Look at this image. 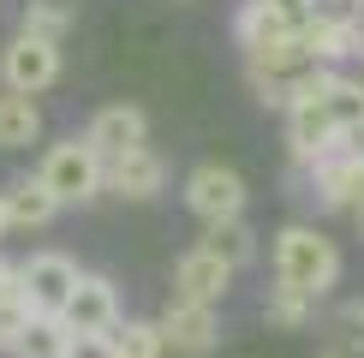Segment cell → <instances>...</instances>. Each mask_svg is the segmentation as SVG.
<instances>
[{
  "label": "cell",
  "mask_w": 364,
  "mask_h": 358,
  "mask_svg": "<svg viewBox=\"0 0 364 358\" xmlns=\"http://www.w3.org/2000/svg\"><path fill=\"white\" fill-rule=\"evenodd\" d=\"M84 143L96 149L102 161H114V156H126V149L149 143V114L138 108V102H108V108H96V114H90Z\"/></svg>",
  "instance_id": "cell-10"
},
{
  "label": "cell",
  "mask_w": 364,
  "mask_h": 358,
  "mask_svg": "<svg viewBox=\"0 0 364 358\" xmlns=\"http://www.w3.org/2000/svg\"><path fill=\"white\" fill-rule=\"evenodd\" d=\"M299 42H305V60H311V66H328V72H335V60L353 54V24H346V18H328V12H311V24L299 30Z\"/></svg>",
  "instance_id": "cell-15"
},
{
  "label": "cell",
  "mask_w": 364,
  "mask_h": 358,
  "mask_svg": "<svg viewBox=\"0 0 364 358\" xmlns=\"http://www.w3.org/2000/svg\"><path fill=\"white\" fill-rule=\"evenodd\" d=\"M0 239H6V209H0Z\"/></svg>",
  "instance_id": "cell-30"
},
{
  "label": "cell",
  "mask_w": 364,
  "mask_h": 358,
  "mask_svg": "<svg viewBox=\"0 0 364 358\" xmlns=\"http://www.w3.org/2000/svg\"><path fill=\"white\" fill-rule=\"evenodd\" d=\"M251 78V96L263 102V108H281L287 114V96H293V78H269V72H245Z\"/></svg>",
  "instance_id": "cell-24"
},
{
  "label": "cell",
  "mask_w": 364,
  "mask_h": 358,
  "mask_svg": "<svg viewBox=\"0 0 364 358\" xmlns=\"http://www.w3.org/2000/svg\"><path fill=\"white\" fill-rule=\"evenodd\" d=\"M305 173V197H316L323 209H358L364 203V143L358 138H341V143H328L323 156L311 161V168H299Z\"/></svg>",
  "instance_id": "cell-2"
},
{
  "label": "cell",
  "mask_w": 364,
  "mask_h": 358,
  "mask_svg": "<svg viewBox=\"0 0 364 358\" xmlns=\"http://www.w3.org/2000/svg\"><path fill=\"white\" fill-rule=\"evenodd\" d=\"M227 281H233V268H221L209 251H197V245L173 263V298H191V305H221Z\"/></svg>",
  "instance_id": "cell-11"
},
{
  "label": "cell",
  "mask_w": 364,
  "mask_h": 358,
  "mask_svg": "<svg viewBox=\"0 0 364 358\" xmlns=\"http://www.w3.org/2000/svg\"><path fill=\"white\" fill-rule=\"evenodd\" d=\"M263 6L275 12L287 30H305V24H311V12H316V0H263Z\"/></svg>",
  "instance_id": "cell-25"
},
{
  "label": "cell",
  "mask_w": 364,
  "mask_h": 358,
  "mask_svg": "<svg viewBox=\"0 0 364 358\" xmlns=\"http://www.w3.org/2000/svg\"><path fill=\"white\" fill-rule=\"evenodd\" d=\"M358 233H364V203H358Z\"/></svg>",
  "instance_id": "cell-31"
},
{
  "label": "cell",
  "mask_w": 364,
  "mask_h": 358,
  "mask_svg": "<svg viewBox=\"0 0 364 358\" xmlns=\"http://www.w3.org/2000/svg\"><path fill=\"white\" fill-rule=\"evenodd\" d=\"M119 287L108 275H78V287H72L66 310H60V328L66 335H114L119 328Z\"/></svg>",
  "instance_id": "cell-7"
},
{
  "label": "cell",
  "mask_w": 364,
  "mask_h": 358,
  "mask_svg": "<svg viewBox=\"0 0 364 358\" xmlns=\"http://www.w3.org/2000/svg\"><path fill=\"white\" fill-rule=\"evenodd\" d=\"M316 358H346V352H335V347H328V352H316Z\"/></svg>",
  "instance_id": "cell-29"
},
{
  "label": "cell",
  "mask_w": 364,
  "mask_h": 358,
  "mask_svg": "<svg viewBox=\"0 0 364 358\" xmlns=\"http://www.w3.org/2000/svg\"><path fill=\"white\" fill-rule=\"evenodd\" d=\"M30 322H36V310L24 305V293H18V281H12V287H0V352H12V347H18Z\"/></svg>",
  "instance_id": "cell-23"
},
{
  "label": "cell",
  "mask_w": 364,
  "mask_h": 358,
  "mask_svg": "<svg viewBox=\"0 0 364 358\" xmlns=\"http://www.w3.org/2000/svg\"><path fill=\"white\" fill-rule=\"evenodd\" d=\"M197 251H209L221 268H233V275H239V268L257 257V233L245 227V215H233V221H209L203 239H197Z\"/></svg>",
  "instance_id": "cell-13"
},
{
  "label": "cell",
  "mask_w": 364,
  "mask_h": 358,
  "mask_svg": "<svg viewBox=\"0 0 364 358\" xmlns=\"http://www.w3.org/2000/svg\"><path fill=\"white\" fill-rule=\"evenodd\" d=\"M275 36H299V30H287L263 0H239V12H233V42L239 48L251 54V48H263V42H275Z\"/></svg>",
  "instance_id": "cell-18"
},
{
  "label": "cell",
  "mask_w": 364,
  "mask_h": 358,
  "mask_svg": "<svg viewBox=\"0 0 364 358\" xmlns=\"http://www.w3.org/2000/svg\"><path fill=\"white\" fill-rule=\"evenodd\" d=\"M263 317L275 322V328H305V322L316 317V298L293 293V287H269V298H263Z\"/></svg>",
  "instance_id": "cell-21"
},
{
  "label": "cell",
  "mask_w": 364,
  "mask_h": 358,
  "mask_svg": "<svg viewBox=\"0 0 364 358\" xmlns=\"http://www.w3.org/2000/svg\"><path fill=\"white\" fill-rule=\"evenodd\" d=\"M323 114L335 126V138H364V78L335 72L328 90H323Z\"/></svg>",
  "instance_id": "cell-14"
},
{
  "label": "cell",
  "mask_w": 364,
  "mask_h": 358,
  "mask_svg": "<svg viewBox=\"0 0 364 358\" xmlns=\"http://www.w3.org/2000/svg\"><path fill=\"white\" fill-rule=\"evenodd\" d=\"M102 168H108V161H102L84 138H66V143H54L48 156H42L36 179L54 191V203L66 209V203H90V197H102Z\"/></svg>",
  "instance_id": "cell-3"
},
{
  "label": "cell",
  "mask_w": 364,
  "mask_h": 358,
  "mask_svg": "<svg viewBox=\"0 0 364 358\" xmlns=\"http://www.w3.org/2000/svg\"><path fill=\"white\" fill-rule=\"evenodd\" d=\"M66 358H114L108 335H66Z\"/></svg>",
  "instance_id": "cell-26"
},
{
  "label": "cell",
  "mask_w": 364,
  "mask_h": 358,
  "mask_svg": "<svg viewBox=\"0 0 364 358\" xmlns=\"http://www.w3.org/2000/svg\"><path fill=\"white\" fill-rule=\"evenodd\" d=\"M161 347L168 352H191V358H203V352H215V340H221V310L215 305H191V298H168V310H161Z\"/></svg>",
  "instance_id": "cell-9"
},
{
  "label": "cell",
  "mask_w": 364,
  "mask_h": 358,
  "mask_svg": "<svg viewBox=\"0 0 364 358\" xmlns=\"http://www.w3.org/2000/svg\"><path fill=\"white\" fill-rule=\"evenodd\" d=\"M316 12H328V18H346V24H358V18H364V0H316Z\"/></svg>",
  "instance_id": "cell-27"
},
{
  "label": "cell",
  "mask_w": 364,
  "mask_h": 358,
  "mask_svg": "<svg viewBox=\"0 0 364 358\" xmlns=\"http://www.w3.org/2000/svg\"><path fill=\"white\" fill-rule=\"evenodd\" d=\"M36 138H42L36 96H12V90H0V149H30Z\"/></svg>",
  "instance_id": "cell-17"
},
{
  "label": "cell",
  "mask_w": 364,
  "mask_h": 358,
  "mask_svg": "<svg viewBox=\"0 0 364 358\" xmlns=\"http://www.w3.org/2000/svg\"><path fill=\"white\" fill-rule=\"evenodd\" d=\"M72 24H78V12H72V0H24L18 12V36H36V42H66Z\"/></svg>",
  "instance_id": "cell-16"
},
{
  "label": "cell",
  "mask_w": 364,
  "mask_h": 358,
  "mask_svg": "<svg viewBox=\"0 0 364 358\" xmlns=\"http://www.w3.org/2000/svg\"><path fill=\"white\" fill-rule=\"evenodd\" d=\"M353 54H358V60H364V18H358V24H353Z\"/></svg>",
  "instance_id": "cell-28"
},
{
  "label": "cell",
  "mask_w": 364,
  "mask_h": 358,
  "mask_svg": "<svg viewBox=\"0 0 364 358\" xmlns=\"http://www.w3.org/2000/svg\"><path fill=\"white\" fill-rule=\"evenodd\" d=\"M245 179H239L233 168H221V161H197V168L186 173V209L197 221H233V215H245Z\"/></svg>",
  "instance_id": "cell-5"
},
{
  "label": "cell",
  "mask_w": 364,
  "mask_h": 358,
  "mask_svg": "<svg viewBox=\"0 0 364 358\" xmlns=\"http://www.w3.org/2000/svg\"><path fill=\"white\" fill-rule=\"evenodd\" d=\"M108 347H114V358H168L156 322H119L108 335Z\"/></svg>",
  "instance_id": "cell-20"
},
{
  "label": "cell",
  "mask_w": 364,
  "mask_h": 358,
  "mask_svg": "<svg viewBox=\"0 0 364 358\" xmlns=\"http://www.w3.org/2000/svg\"><path fill=\"white\" fill-rule=\"evenodd\" d=\"M341 281V251L316 227H281L275 233V287H293L305 298H323Z\"/></svg>",
  "instance_id": "cell-1"
},
{
  "label": "cell",
  "mask_w": 364,
  "mask_h": 358,
  "mask_svg": "<svg viewBox=\"0 0 364 358\" xmlns=\"http://www.w3.org/2000/svg\"><path fill=\"white\" fill-rule=\"evenodd\" d=\"M102 191H114V197L126 203H156L161 191H168V161H161V149H126V156H114L108 168H102Z\"/></svg>",
  "instance_id": "cell-8"
},
{
  "label": "cell",
  "mask_w": 364,
  "mask_h": 358,
  "mask_svg": "<svg viewBox=\"0 0 364 358\" xmlns=\"http://www.w3.org/2000/svg\"><path fill=\"white\" fill-rule=\"evenodd\" d=\"M12 358H66V328H60V317H36L24 328V340L12 347Z\"/></svg>",
  "instance_id": "cell-22"
},
{
  "label": "cell",
  "mask_w": 364,
  "mask_h": 358,
  "mask_svg": "<svg viewBox=\"0 0 364 358\" xmlns=\"http://www.w3.org/2000/svg\"><path fill=\"white\" fill-rule=\"evenodd\" d=\"M78 275L84 268L72 263L66 251H36V257L18 263V293H24V305L36 310V317H60L72 287H78Z\"/></svg>",
  "instance_id": "cell-4"
},
{
  "label": "cell",
  "mask_w": 364,
  "mask_h": 358,
  "mask_svg": "<svg viewBox=\"0 0 364 358\" xmlns=\"http://www.w3.org/2000/svg\"><path fill=\"white\" fill-rule=\"evenodd\" d=\"M0 209H6V233H12V227H18V233H36V227H48V221L60 215L54 191L42 185L36 173H30V179H12V185L0 191Z\"/></svg>",
  "instance_id": "cell-12"
},
{
  "label": "cell",
  "mask_w": 364,
  "mask_h": 358,
  "mask_svg": "<svg viewBox=\"0 0 364 358\" xmlns=\"http://www.w3.org/2000/svg\"><path fill=\"white\" fill-rule=\"evenodd\" d=\"M60 84V48L54 42H36V36H12L0 48V90L12 96H42V90Z\"/></svg>",
  "instance_id": "cell-6"
},
{
  "label": "cell",
  "mask_w": 364,
  "mask_h": 358,
  "mask_svg": "<svg viewBox=\"0 0 364 358\" xmlns=\"http://www.w3.org/2000/svg\"><path fill=\"white\" fill-rule=\"evenodd\" d=\"M328 347L346 358H364V298H341L328 317Z\"/></svg>",
  "instance_id": "cell-19"
}]
</instances>
